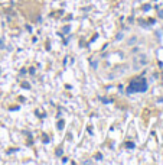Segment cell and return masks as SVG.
I'll list each match as a JSON object with an SVG mask.
<instances>
[{
	"mask_svg": "<svg viewBox=\"0 0 163 165\" xmlns=\"http://www.w3.org/2000/svg\"><path fill=\"white\" fill-rule=\"evenodd\" d=\"M147 88V84L146 81L141 78V80H134L131 81V84L129 85V93H139V91H144Z\"/></svg>",
	"mask_w": 163,
	"mask_h": 165,
	"instance_id": "obj_1",
	"label": "cell"
}]
</instances>
